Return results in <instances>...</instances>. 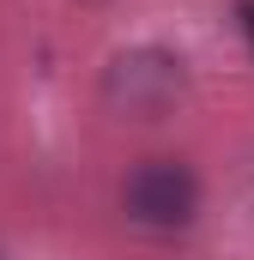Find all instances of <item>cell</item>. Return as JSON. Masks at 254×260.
<instances>
[{"instance_id":"cell-1","label":"cell","mask_w":254,"mask_h":260,"mask_svg":"<svg viewBox=\"0 0 254 260\" xmlns=\"http://www.w3.org/2000/svg\"><path fill=\"white\" fill-rule=\"evenodd\" d=\"M188 97V61L164 43H139L121 49L115 61L103 67V103L127 115V121H157Z\"/></svg>"},{"instance_id":"cell-2","label":"cell","mask_w":254,"mask_h":260,"mask_svg":"<svg viewBox=\"0 0 254 260\" xmlns=\"http://www.w3.org/2000/svg\"><path fill=\"white\" fill-rule=\"evenodd\" d=\"M121 212L151 236H176L200 218V176L182 157H145L121 182Z\"/></svg>"},{"instance_id":"cell-3","label":"cell","mask_w":254,"mask_h":260,"mask_svg":"<svg viewBox=\"0 0 254 260\" xmlns=\"http://www.w3.org/2000/svg\"><path fill=\"white\" fill-rule=\"evenodd\" d=\"M236 30L248 37V55H254V0H236Z\"/></svg>"},{"instance_id":"cell-4","label":"cell","mask_w":254,"mask_h":260,"mask_svg":"<svg viewBox=\"0 0 254 260\" xmlns=\"http://www.w3.org/2000/svg\"><path fill=\"white\" fill-rule=\"evenodd\" d=\"M0 260H6V254H0Z\"/></svg>"}]
</instances>
